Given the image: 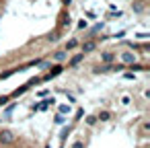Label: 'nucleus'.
I'll use <instances>...</instances> for the list:
<instances>
[{"label": "nucleus", "mask_w": 150, "mask_h": 148, "mask_svg": "<svg viewBox=\"0 0 150 148\" xmlns=\"http://www.w3.org/2000/svg\"><path fill=\"white\" fill-rule=\"evenodd\" d=\"M62 4H64V6H70V4H72V0H62Z\"/></svg>", "instance_id": "aec40b11"}, {"label": "nucleus", "mask_w": 150, "mask_h": 148, "mask_svg": "<svg viewBox=\"0 0 150 148\" xmlns=\"http://www.w3.org/2000/svg\"><path fill=\"white\" fill-rule=\"evenodd\" d=\"M115 58H117L115 52H103L101 54V62L103 64H111V62H115Z\"/></svg>", "instance_id": "7ed1b4c3"}, {"label": "nucleus", "mask_w": 150, "mask_h": 148, "mask_svg": "<svg viewBox=\"0 0 150 148\" xmlns=\"http://www.w3.org/2000/svg\"><path fill=\"white\" fill-rule=\"evenodd\" d=\"M72 148H84V142H82V140H76V142L72 144Z\"/></svg>", "instance_id": "f3484780"}, {"label": "nucleus", "mask_w": 150, "mask_h": 148, "mask_svg": "<svg viewBox=\"0 0 150 148\" xmlns=\"http://www.w3.org/2000/svg\"><path fill=\"white\" fill-rule=\"evenodd\" d=\"M125 68H132V72H146V70H148V66H146V64H136V62L127 64Z\"/></svg>", "instance_id": "0eeeda50"}, {"label": "nucleus", "mask_w": 150, "mask_h": 148, "mask_svg": "<svg viewBox=\"0 0 150 148\" xmlns=\"http://www.w3.org/2000/svg\"><path fill=\"white\" fill-rule=\"evenodd\" d=\"M15 142V134L11 130H2L0 132V144H13Z\"/></svg>", "instance_id": "f257e3e1"}, {"label": "nucleus", "mask_w": 150, "mask_h": 148, "mask_svg": "<svg viewBox=\"0 0 150 148\" xmlns=\"http://www.w3.org/2000/svg\"><path fill=\"white\" fill-rule=\"evenodd\" d=\"M8 99H11L8 95H4V97H0V105H6V101H8Z\"/></svg>", "instance_id": "a211bd4d"}, {"label": "nucleus", "mask_w": 150, "mask_h": 148, "mask_svg": "<svg viewBox=\"0 0 150 148\" xmlns=\"http://www.w3.org/2000/svg\"><path fill=\"white\" fill-rule=\"evenodd\" d=\"M86 125H91V127L97 125V115H88V117H86Z\"/></svg>", "instance_id": "4468645a"}, {"label": "nucleus", "mask_w": 150, "mask_h": 148, "mask_svg": "<svg viewBox=\"0 0 150 148\" xmlns=\"http://www.w3.org/2000/svg\"><path fill=\"white\" fill-rule=\"evenodd\" d=\"M82 60H84V54H82V52H78L76 56H72V58H70V62H68V68H76V66H78Z\"/></svg>", "instance_id": "20e7f679"}, {"label": "nucleus", "mask_w": 150, "mask_h": 148, "mask_svg": "<svg viewBox=\"0 0 150 148\" xmlns=\"http://www.w3.org/2000/svg\"><path fill=\"white\" fill-rule=\"evenodd\" d=\"M62 70H64V66H62V64H56V66H54V70H50V74H45V76H43L41 80H50V78L58 76V74H60Z\"/></svg>", "instance_id": "423d86ee"}, {"label": "nucleus", "mask_w": 150, "mask_h": 148, "mask_svg": "<svg viewBox=\"0 0 150 148\" xmlns=\"http://www.w3.org/2000/svg\"><path fill=\"white\" fill-rule=\"evenodd\" d=\"M129 103H132V97L129 95H123L121 97V105H129Z\"/></svg>", "instance_id": "2eb2a0df"}, {"label": "nucleus", "mask_w": 150, "mask_h": 148, "mask_svg": "<svg viewBox=\"0 0 150 148\" xmlns=\"http://www.w3.org/2000/svg\"><path fill=\"white\" fill-rule=\"evenodd\" d=\"M123 76H125L127 80H136V72H125Z\"/></svg>", "instance_id": "dca6fc26"}, {"label": "nucleus", "mask_w": 150, "mask_h": 148, "mask_svg": "<svg viewBox=\"0 0 150 148\" xmlns=\"http://www.w3.org/2000/svg\"><path fill=\"white\" fill-rule=\"evenodd\" d=\"M66 58H68V52H66V50H62V52H56V54H54V60H56V62H64Z\"/></svg>", "instance_id": "9d476101"}, {"label": "nucleus", "mask_w": 150, "mask_h": 148, "mask_svg": "<svg viewBox=\"0 0 150 148\" xmlns=\"http://www.w3.org/2000/svg\"><path fill=\"white\" fill-rule=\"evenodd\" d=\"M109 119H111V113H109V111H99L97 121H109Z\"/></svg>", "instance_id": "9b49d317"}, {"label": "nucleus", "mask_w": 150, "mask_h": 148, "mask_svg": "<svg viewBox=\"0 0 150 148\" xmlns=\"http://www.w3.org/2000/svg\"><path fill=\"white\" fill-rule=\"evenodd\" d=\"M148 130H150V121L146 119V121L142 123V127H140V136H148Z\"/></svg>", "instance_id": "ddd939ff"}, {"label": "nucleus", "mask_w": 150, "mask_h": 148, "mask_svg": "<svg viewBox=\"0 0 150 148\" xmlns=\"http://www.w3.org/2000/svg\"><path fill=\"white\" fill-rule=\"evenodd\" d=\"M80 50H82V54H91V52H95L97 50V41H84L82 45H80Z\"/></svg>", "instance_id": "f03ea898"}, {"label": "nucleus", "mask_w": 150, "mask_h": 148, "mask_svg": "<svg viewBox=\"0 0 150 148\" xmlns=\"http://www.w3.org/2000/svg\"><path fill=\"white\" fill-rule=\"evenodd\" d=\"M121 62L127 66V64H132V62H136V54L134 52H121Z\"/></svg>", "instance_id": "39448f33"}, {"label": "nucleus", "mask_w": 150, "mask_h": 148, "mask_svg": "<svg viewBox=\"0 0 150 148\" xmlns=\"http://www.w3.org/2000/svg\"><path fill=\"white\" fill-rule=\"evenodd\" d=\"M144 2H142V0H136V2H132V11L134 13H144Z\"/></svg>", "instance_id": "1a4fd4ad"}, {"label": "nucleus", "mask_w": 150, "mask_h": 148, "mask_svg": "<svg viewBox=\"0 0 150 148\" xmlns=\"http://www.w3.org/2000/svg\"><path fill=\"white\" fill-rule=\"evenodd\" d=\"M74 47H78V39H68L66 41V52H72Z\"/></svg>", "instance_id": "f8f14e48"}, {"label": "nucleus", "mask_w": 150, "mask_h": 148, "mask_svg": "<svg viewBox=\"0 0 150 148\" xmlns=\"http://www.w3.org/2000/svg\"><path fill=\"white\" fill-rule=\"evenodd\" d=\"M60 27H70V15H68V11H62V15H60Z\"/></svg>", "instance_id": "6e6552de"}, {"label": "nucleus", "mask_w": 150, "mask_h": 148, "mask_svg": "<svg viewBox=\"0 0 150 148\" xmlns=\"http://www.w3.org/2000/svg\"><path fill=\"white\" fill-rule=\"evenodd\" d=\"M78 29H86V21H80L78 23Z\"/></svg>", "instance_id": "6ab92c4d"}]
</instances>
